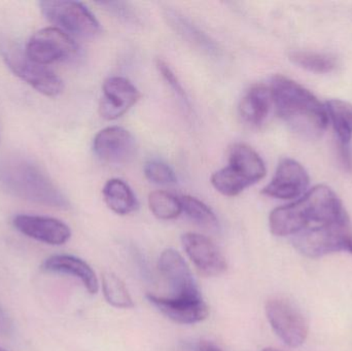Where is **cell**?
Masks as SVG:
<instances>
[{"label": "cell", "instance_id": "277c9868", "mask_svg": "<svg viewBox=\"0 0 352 351\" xmlns=\"http://www.w3.org/2000/svg\"><path fill=\"white\" fill-rule=\"evenodd\" d=\"M293 243L299 253L310 259L341 251L352 255L351 222L310 227L293 236Z\"/></svg>", "mask_w": 352, "mask_h": 351}, {"label": "cell", "instance_id": "8fae6325", "mask_svg": "<svg viewBox=\"0 0 352 351\" xmlns=\"http://www.w3.org/2000/svg\"><path fill=\"white\" fill-rule=\"evenodd\" d=\"M138 89L123 76H111L103 82L99 113L105 120H116L125 115L140 99Z\"/></svg>", "mask_w": 352, "mask_h": 351}, {"label": "cell", "instance_id": "7c38bea8", "mask_svg": "<svg viewBox=\"0 0 352 351\" xmlns=\"http://www.w3.org/2000/svg\"><path fill=\"white\" fill-rule=\"evenodd\" d=\"M159 269L173 293V298H202L192 271L184 258L173 249L161 253Z\"/></svg>", "mask_w": 352, "mask_h": 351}, {"label": "cell", "instance_id": "d6986e66", "mask_svg": "<svg viewBox=\"0 0 352 351\" xmlns=\"http://www.w3.org/2000/svg\"><path fill=\"white\" fill-rule=\"evenodd\" d=\"M165 16L173 30L184 41L192 43L194 47H198L199 49L205 52L208 55H219V47L215 45L214 41L179 12L168 10Z\"/></svg>", "mask_w": 352, "mask_h": 351}, {"label": "cell", "instance_id": "ac0fdd59", "mask_svg": "<svg viewBox=\"0 0 352 351\" xmlns=\"http://www.w3.org/2000/svg\"><path fill=\"white\" fill-rule=\"evenodd\" d=\"M272 104L270 89L264 84H254L241 99L240 115L246 123L261 125L268 117Z\"/></svg>", "mask_w": 352, "mask_h": 351}, {"label": "cell", "instance_id": "83f0119b", "mask_svg": "<svg viewBox=\"0 0 352 351\" xmlns=\"http://www.w3.org/2000/svg\"><path fill=\"white\" fill-rule=\"evenodd\" d=\"M12 332V323L6 311L0 307V335L8 336Z\"/></svg>", "mask_w": 352, "mask_h": 351}, {"label": "cell", "instance_id": "8992f818", "mask_svg": "<svg viewBox=\"0 0 352 351\" xmlns=\"http://www.w3.org/2000/svg\"><path fill=\"white\" fill-rule=\"evenodd\" d=\"M39 8L49 22L69 36L92 38L100 32L98 21L80 2L45 0L39 2Z\"/></svg>", "mask_w": 352, "mask_h": 351}, {"label": "cell", "instance_id": "7a4b0ae2", "mask_svg": "<svg viewBox=\"0 0 352 351\" xmlns=\"http://www.w3.org/2000/svg\"><path fill=\"white\" fill-rule=\"evenodd\" d=\"M269 89L277 115L294 131L310 139L324 134L329 124L326 105L305 87L291 78L276 76Z\"/></svg>", "mask_w": 352, "mask_h": 351}, {"label": "cell", "instance_id": "f1b7e54d", "mask_svg": "<svg viewBox=\"0 0 352 351\" xmlns=\"http://www.w3.org/2000/svg\"><path fill=\"white\" fill-rule=\"evenodd\" d=\"M198 351H223L211 342L202 341L198 346Z\"/></svg>", "mask_w": 352, "mask_h": 351}, {"label": "cell", "instance_id": "e0dca14e", "mask_svg": "<svg viewBox=\"0 0 352 351\" xmlns=\"http://www.w3.org/2000/svg\"><path fill=\"white\" fill-rule=\"evenodd\" d=\"M41 269L49 273L68 274L78 278L90 294L99 291V282L94 270L80 258L70 255H55L41 264Z\"/></svg>", "mask_w": 352, "mask_h": 351}, {"label": "cell", "instance_id": "4fadbf2b", "mask_svg": "<svg viewBox=\"0 0 352 351\" xmlns=\"http://www.w3.org/2000/svg\"><path fill=\"white\" fill-rule=\"evenodd\" d=\"M182 247L197 269L206 276L225 273L228 265L217 245L204 235L186 233L182 237Z\"/></svg>", "mask_w": 352, "mask_h": 351}, {"label": "cell", "instance_id": "9c48e42d", "mask_svg": "<svg viewBox=\"0 0 352 351\" xmlns=\"http://www.w3.org/2000/svg\"><path fill=\"white\" fill-rule=\"evenodd\" d=\"M309 181L307 171L299 162L283 159L277 166L272 181L263 189L262 193L275 199H296L307 192Z\"/></svg>", "mask_w": 352, "mask_h": 351}, {"label": "cell", "instance_id": "4316f807", "mask_svg": "<svg viewBox=\"0 0 352 351\" xmlns=\"http://www.w3.org/2000/svg\"><path fill=\"white\" fill-rule=\"evenodd\" d=\"M157 67H158L159 71H160L161 76L164 78L165 82L170 86L173 89V92L175 93L176 96L179 97L184 103H188V99H186V92L182 89V84L178 82L177 78L175 74V72L171 70V68L165 63L163 60H157Z\"/></svg>", "mask_w": 352, "mask_h": 351}, {"label": "cell", "instance_id": "52a82bcc", "mask_svg": "<svg viewBox=\"0 0 352 351\" xmlns=\"http://www.w3.org/2000/svg\"><path fill=\"white\" fill-rule=\"evenodd\" d=\"M266 315L273 331L289 348H299L308 336L307 321L303 313L289 301L272 299L266 304Z\"/></svg>", "mask_w": 352, "mask_h": 351}, {"label": "cell", "instance_id": "d4e9b609", "mask_svg": "<svg viewBox=\"0 0 352 351\" xmlns=\"http://www.w3.org/2000/svg\"><path fill=\"white\" fill-rule=\"evenodd\" d=\"M148 206L153 214L163 220H175L182 212L179 197L166 191L152 192L148 196Z\"/></svg>", "mask_w": 352, "mask_h": 351}, {"label": "cell", "instance_id": "cb8c5ba5", "mask_svg": "<svg viewBox=\"0 0 352 351\" xmlns=\"http://www.w3.org/2000/svg\"><path fill=\"white\" fill-rule=\"evenodd\" d=\"M182 203V212H186L188 218H192L195 223L207 230H217L219 229V220L214 212L197 198L192 196H182L179 197Z\"/></svg>", "mask_w": 352, "mask_h": 351}, {"label": "cell", "instance_id": "ba28073f", "mask_svg": "<svg viewBox=\"0 0 352 351\" xmlns=\"http://www.w3.org/2000/svg\"><path fill=\"white\" fill-rule=\"evenodd\" d=\"M27 56L41 65L65 61L78 53V45L72 36L56 27L37 31L25 47Z\"/></svg>", "mask_w": 352, "mask_h": 351}, {"label": "cell", "instance_id": "3957f363", "mask_svg": "<svg viewBox=\"0 0 352 351\" xmlns=\"http://www.w3.org/2000/svg\"><path fill=\"white\" fill-rule=\"evenodd\" d=\"M0 185L21 199L47 207L66 210L69 201L49 177L26 159H0Z\"/></svg>", "mask_w": 352, "mask_h": 351}, {"label": "cell", "instance_id": "ffe728a7", "mask_svg": "<svg viewBox=\"0 0 352 351\" xmlns=\"http://www.w3.org/2000/svg\"><path fill=\"white\" fill-rule=\"evenodd\" d=\"M329 122L339 141V148H351L352 140V104L341 99H331L326 103Z\"/></svg>", "mask_w": 352, "mask_h": 351}, {"label": "cell", "instance_id": "f546056e", "mask_svg": "<svg viewBox=\"0 0 352 351\" xmlns=\"http://www.w3.org/2000/svg\"><path fill=\"white\" fill-rule=\"evenodd\" d=\"M263 351H279V350H274V348H266V350H264Z\"/></svg>", "mask_w": 352, "mask_h": 351}, {"label": "cell", "instance_id": "2e32d148", "mask_svg": "<svg viewBox=\"0 0 352 351\" xmlns=\"http://www.w3.org/2000/svg\"><path fill=\"white\" fill-rule=\"evenodd\" d=\"M230 170L246 185V188L264 179L266 166L258 152L244 144H235L230 148Z\"/></svg>", "mask_w": 352, "mask_h": 351}, {"label": "cell", "instance_id": "6da1fadb", "mask_svg": "<svg viewBox=\"0 0 352 351\" xmlns=\"http://www.w3.org/2000/svg\"><path fill=\"white\" fill-rule=\"evenodd\" d=\"M349 220L342 202L334 191L320 185L306 192L293 203L275 208L269 216L273 235L295 236L310 227Z\"/></svg>", "mask_w": 352, "mask_h": 351}, {"label": "cell", "instance_id": "5bb4252c", "mask_svg": "<svg viewBox=\"0 0 352 351\" xmlns=\"http://www.w3.org/2000/svg\"><path fill=\"white\" fill-rule=\"evenodd\" d=\"M12 225L25 236L45 245H65L72 237V230L65 223L49 216L19 214L12 218Z\"/></svg>", "mask_w": 352, "mask_h": 351}, {"label": "cell", "instance_id": "484cf974", "mask_svg": "<svg viewBox=\"0 0 352 351\" xmlns=\"http://www.w3.org/2000/svg\"><path fill=\"white\" fill-rule=\"evenodd\" d=\"M144 170L146 179L157 185H175L177 181L173 169L162 161H148L144 165Z\"/></svg>", "mask_w": 352, "mask_h": 351}, {"label": "cell", "instance_id": "5b68a950", "mask_svg": "<svg viewBox=\"0 0 352 351\" xmlns=\"http://www.w3.org/2000/svg\"><path fill=\"white\" fill-rule=\"evenodd\" d=\"M0 55L10 71L37 92L47 97L61 94L64 88L61 78L47 66L31 60L18 43L2 41Z\"/></svg>", "mask_w": 352, "mask_h": 351}, {"label": "cell", "instance_id": "9a60e30c", "mask_svg": "<svg viewBox=\"0 0 352 351\" xmlns=\"http://www.w3.org/2000/svg\"><path fill=\"white\" fill-rule=\"evenodd\" d=\"M146 299L162 315L180 325H194L208 317V307L202 298H164L150 294Z\"/></svg>", "mask_w": 352, "mask_h": 351}, {"label": "cell", "instance_id": "7402d4cb", "mask_svg": "<svg viewBox=\"0 0 352 351\" xmlns=\"http://www.w3.org/2000/svg\"><path fill=\"white\" fill-rule=\"evenodd\" d=\"M289 59L296 65L314 73H330L337 67V61L328 54L298 51L289 54Z\"/></svg>", "mask_w": 352, "mask_h": 351}, {"label": "cell", "instance_id": "4dcf8cb0", "mask_svg": "<svg viewBox=\"0 0 352 351\" xmlns=\"http://www.w3.org/2000/svg\"><path fill=\"white\" fill-rule=\"evenodd\" d=\"M0 351H6V350H4L3 348H0Z\"/></svg>", "mask_w": 352, "mask_h": 351}, {"label": "cell", "instance_id": "44dd1931", "mask_svg": "<svg viewBox=\"0 0 352 351\" xmlns=\"http://www.w3.org/2000/svg\"><path fill=\"white\" fill-rule=\"evenodd\" d=\"M102 195L109 210L120 216H126L138 210L135 194L122 179H109L103 188Z\"/></svg>", "mask_w": 352, "mask_h": 351}, {"label": "cell", "instance_id": "603a6c76", "mask_svg": "<svg viewBox=\"0 0 352 351\" xmlns=\"http://www.w3.org/2000/svg\"><path fill=\"white\" fill-rule=\"evenodd\" d=\"M102 291L105 300L111 306L119 309L133 308L134 302L121 278L111 272L102 275Z\"/></svg>", "mask_w": 352, "mask_h": 351}, {"label": "cell", "instance_id": "30bf717a", "mask_svg": "<svg viewBox=\"0 0 352 351\" xmlns=\"http://www.w3.org/2000/svg\"><path fill=\"white\" fill-rule=\"evenodd\" d=\"M135 138L128 130L111 126L99 131L93 141V150L100 160L113 164H125L135 157Z\"/></svg>", "mask_w": 352, "mask_h": 351}]
</instances>
